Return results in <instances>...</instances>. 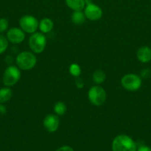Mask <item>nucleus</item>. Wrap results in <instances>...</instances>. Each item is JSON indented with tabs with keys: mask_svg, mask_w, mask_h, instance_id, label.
I'll use <instances>...</instances> for the list:
<instances>
[{
	"mask_svg": "<svg viewBox=\"0 0 151 151\" xmlns=\"http://www.w3.org/2000/svg\"><path fill=\"white\" fill-rule=\"evenodd\" d=\"M113 151H136L135 142L130 137L121 134L114 138L112 143Z\"/></svg>",
	"mask_w": 151,
	"mask_h": 151,
	"instance_id": "nucleus-1",
	"label": "nucleus"
},
{
	"mask_svg": "<svg viewBox=\"0 0 151 151\" xmlns=\"http://www.w3.org/2000/svg\"><path fill=\"white\" fill-rule=\"evenodd\" d=\"M16 63L20 69L30 70L36 66V58L35 55L30 52H22L16 57Z\"/></svg>",
	"mask_w": 151,
	"mask_h": 151,
	"instance_id": "nucleus-2",
	"label": "nucleus"
},
{
	"mask_svg": "<svg viewBox=\"0 0 151 151\" xmlns=\"http://www.w3.org/2000/svg\"><path fill=\"white\" fill-rule=\"evenodd\" d=\"M123 88L130 91H137L142 86V79L140 77L135 74H127L121 80Z\"/></svg>",
	"mask_w": 151,
	"mask_h": 151,
	"instance_id": "nucleus-3",
	"label": "nucleus"
},
{
	"mask_svg": "<svg viewBox=\"0 0 151 151\" xmlns=\"http://www.w3.org/2000/svg\"><path fill=\"white\" fill-rule=\"evenodd\" d=\"M106 92L102 87L95 86L90 88L88 92V98L90 103L96 106H100L106 100Z\"/></svg>",
	"mask_w": 151,
	"mask_h": 151,
	"instance_id": "nucleus-4",
	"label": "nucleus"
},
{
	"mask_svg": "<svg viewBox=\"0 0 151 151\" xmlns=\"http://www.w3.org/2000/svg\"><path fill=\"white\" fill-rule=\"evenodd\" d=\"M21 78V72L18 67L10 66L5 69L3 75V83L6 86H12L15 85Z\"/></svg>",
	"mask_w": 151,
	"mask_h": 151,
	"instance_id": "nucleus-5",
	"label": "nucleus"
},
{
	"mask_svg": "<svg viewBox=\"0 0 151 151\" xmlns=\"http://www.w3.org/2000/svg\"><path fill=\"white\" fill-rule=\"evenodd\" d=\"M46 43V37L41 32H36L29 38L30 47L35 53L42 52L45 49Z\"/></svg>",
	"mask_w": 151,
	"mask_h": 151,
	"instance_id": "nucleus-6",
	"label": "nucleus"
},
{
	"mask_svg": "<svg viewBox=\"0 0 151 151\" xmlns=\"http://www.w3.org/2000/svg\"><path fill=\"white\" fill-rule=\"evenodd\" d=\"M38 22L35 17L30 15L22 16L19 20L20 27L24 32L28 33H34L38 27Z\"/></svg>",
	"mask_w": 151,
	"mask_h": 151,
	"instance_id": "nucleus-7",
	"label": "nucleus"
},
{
	"mask_svg": "<svg viewBox=\"0 0 151 151\" xmlns=\"http://www.w3.org/2000/svg\"><path fill=\"white\" fill-rule=\"evenodd\" d=\"M84 8V15L88 19L91 21H97L102 16V10L100 7L90 2L86 4Z\"/></svg>",
	"mask_w": 151,
	"mask_h": 151,
	"instance_id": "nucleus-8",
	"label": "nucleus"
},
{
	"mask_svg": "<svg viewBox=\"0 0 151 151\" xmlns=\"http://www.w3.org/2000/svg\"><path fill=\"white\" fill-rule=\"evenodd\" d=\"M25 35L22 29L17 27L10 28L7 33V39L13 44H19L25 40Z\"/></svg>",
	"mask_w": 151,
	"mask_h": 151,
	"instance_id": "nucleus-9",
	"label": "nucleus"
},
{
	"mask_svg": "<svg viewBox=\"0 0 151 151\" xmlns=\"http://www.w3.org/2000/svg\"><path fill=\"white\" fill-rule=\"evenodd\" d=\"M44 128L48 132L53 133L57 131L59 126V119L56 115L49 114L45 116L43 121Z\"/></svg>",
	"mask_w": 151,
	"mask_h": 151,
	"instance_id": "nucleus-10",
	"label": "nucleus"
},
{
	"mask_svg": "<svg viewBox=\"0 0 151 151\" xmlns=\"http://www.w3.org/2000/svg\"><path fill=\"white\" fill-rule=\"evenodd\" d=\"M137 58L142 63H148L151 60V49L148 47H142L137 51Z\"/></svg>",
	"mask_w": 151,
	"mask_h": 151,
	"instance_id": "nucleus-11",
	"label": "nucleus"
},
{
	"mask_svg": "<svg viewBox=\"0 0 151 151\" xmlns=\"http://www.w3.org/2000/svg\"><path fill=\"white\" fill-rule=\"evenodd\" d=\"M68 7L74 11H81L85 7V0H65Z\"/></svg>",
	"mask_w": 151,
	"mask_h": 151,
	"instance_id": "nucleus-12",
	"label": "nucleus"
},
{
	"mask_svg": "<svg viewBox=\"0 0 151 151\" xmlns=\"http://www.w3.org/2000/svg\"><path fill=\"white\" fill-rule=\"evenodd\" d=\"M38 27L42 33H47L53 28V22L50 19H43L38 24Z\"/></svg>",
	"mask_w": 151,
	"mask_h": 151,
	"instance_id": "nucleus-13",
	"label": "nucleus"
},
{
	"mask_svg": "<svg viewBox=\"0 0 151 151\" xmlns=\"http://www.w3.org/2000/svg\"><path fill=\"white\" fill-rule=\"evenodd\" d=\"M85 15L84 13H82L81 11H74L73 13L71 19H72L73 23L75 24H82L85 22Z\"/></svg>",
	"mask_w": 151,
	"mask_h": 151,
	"instance_id": "nucleus-14",
	"label": "nucleus"
},
{
	"mask_svg": "<svg viewBox=\"0 0 151 151\" xmlns=\"http://www.w3.org/2000/svg\"><path fill=\"white\" fill-rule=\"evenodd\" d=\"M12 97V91L9 88H3L0 89V103L8 101Z\"/></svg>",
	"mask_w": 151,
	"mask_h": 151,
	"instance_id": "nucleus-15",
	"label": "nucleus"
},
{
	"mask_svg": "<svg viewBox=\"0 0 151 151\" xmlns=\"http://www.w3.org/2000/svg\"><path fill=\"white\" fill-rule=\"evenodd\" d=\"M105 78H106V75L105 73L102 71L101 69H98L96 72L93 73V80L96 83L100 84L105 81Z\"/></svg>",
	"mask_w": 151,
	"mask_h": 151,
	"instance_id": "nucleus-16",
	"label": "nucleus"
},
{
	"mask_svg": "<svg viewBox=\"0 0 151 151\" xmlns=\"http://www.w3.org/2000/svg\"><path fill=\"white\" fill-rule=\"evenodd\" d=\"M67 107L65 104L62 102H58L54 106V111L58 116H62L66 113Z\"/></svg>",
	"mask_w": 151,
	"mask_h": 151,
	"instance_id": "nucleus-17",
	"label": "nucleus"
},
{
	"mask_svg": "<svg viewBox=\"0 0 151 151\" xmlns=\"http://www.w3.org/2000/svg\"><path fill=\"white\" fill-rule=\"evenodd\" d=\"M69 72L71 75L73 77H76V78H78L79 77V75H81V68L78 66L77 63H72V64L70 66L69 68Z\"/></svg>",
	"mask_w": 151,
	"mask_h": 151,
	"instance_id": "nucleus-18",
	"label": "nucleus"
},
{
	"mask_svg": "<svg viewBox=\"0 0 151 151\" xmlns=\"http://www.w3.org/2000/svg\"><path fill=\"white\" fill-rule=\"evenodd\" d=\"M8 47V40L3 35H0V55L2 54Z\"/></svg>",
	"mask_w": 151,
	"mask_h": 151,
	"instance_id": "nucleus-19",
	"label": "nucleus"
},
{
	"mask_svg": "<svg viewBox=\"0 0 151 151\" xmlns=\"http://www.w3.org/2000/svg\"><path fill=\"white\" fill-rule=\"evenodd\" d=\"M8 21L6 19H0V33H2L8 28Z\"/></svg>",
	"mask_w": 151,
	"mask_h": 151,
	"instance_id": "nucleus-20",
	"label": "nucleus"
},
{
	"mask_svg": "<svg viewBox=\"0 0 151 151\" xmlns=\"http://www.w3.org/2000/svg\"><path fill=\"white\" fill-rule=\"evenodd\" d=\"M75 83H76V86L78 87V88H81L84 87V82H83V80L81 79V78H78V77L76 78V79Z\"/></svg>",
	"mask_w": 151,
	"mask_h": 151,
	"instance_id": "nucleus-21",
	"label": "nucleus"
},
{
	"mask_svg": "<svg viewBox=\"0 0 151 151\" xmlns=\"http://www.w3.org/2000/svg\"><path fill=\"white\" fill-rule=\"evenodd\" d=\"M56 151H74L73 149L70 146H62V147H59Z\"/></svg>",
	"mask_w": 151,
	"mask_h": 151,
	"instance_id": "nucleus-22",
	"label": "nucleus"
},
{
	"mask_svg": "<svg viewBox=\"0 0 151 151\" xmlns=\"http://www.w3.org/2000/svg\"><path fill=\"white\" fill-rule=\"evenodd\" d=\"M136 151H151V148L150 147H147V146H141L138 148V150Z\"/></svg>",
	"mask_w": 151,
	"mask_h": 151,
	"instance_id": "nucleus-23",
	"label": "nucleus"
},
{
	"mask_svg": "<svg viewBox=\"0 0 151 151\" xmlns=\"http://www.w3.org/2000/svg\"><path fill=\"white\" fill-rule=\"evenodd\" d=\"M150 75V72L148 69H144L142 72V78H146L147 77H148Z\"/></svg>",
	"mask_w": 151,
	"mask_h": 151,
	"instance_id": "nucleus-24",
	"label": "nucleus"
},
{
	"mask_svg": "<svg viewBox=\"0 0 151 151\" xmlns=\"http://www.w3.org/2000/svg\"><path fill=\"white\" fill-rule=\"evenodd\" d=\"M6 113V109L4 106L0 104V114H4Z\"/></svg>",
	"mask_w": 151,
	"mask_h": 151,
	"instance_id": "nucleus-25",
	"label": "nucleus"
}]
</instances>
